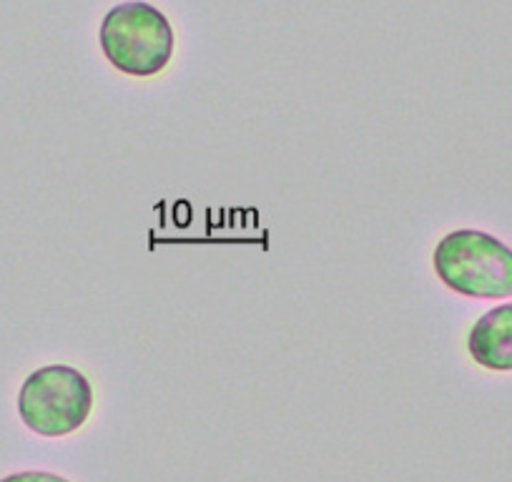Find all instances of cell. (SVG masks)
I'll list each match as a JSON object with an SVG mask.
<instances>
[{"label": "cell", "mask_w": 512, "mask_h": 482, "mask_svg": "<svg viewBox=\"0 0 512 482\" xmlns=\"http://www.w3.org/2000/svg\"><path fill=\"white\" fill-rule=\"evenodd\" d=\"M98 43L116 71L131 78H154L174 61L176 33L156 6L126 0L103 16Z\"/></svg>", "instance_id": "obj_1"}, {"label": "cell", "mask_w": 512, "mask_h": 482, "mask_svg": "<svg viewBox=\"0 0 512 482\" xmlns=\"http://www.w3.org/2000/svg\"><path fill=\"white\" fill-rule=\"evenodd\" d=\"M437 279L470 299L512 297V249L480 229H457L442 236L432 252Z\"/></svg>", "instance_id": "obj_2"}, {"label": "cell", "mask_w": 512, "mask_h": 482, "mask_svg": "<svg viewBox=\"0 0 512 482\" xmlns=\"http://www.w3.org/2000/svg\"><path fill=\"white\" fill-rule=\"evenodd\" d=\"M93 385L81 370L46 365L31 372L18 392V415L41 437H68L81 430L93 412Z\"/></svg>", "instance_id": "obj_3"}, {"label": "cell", "mask_w": 512, "mask_h": 482, "mask_svg": "<svg viewBox=\"0 0 512 482\" xmlns=\"http://www.w3.org/2000/svg\"><path fill=\"white\" fill-rule=\"evenodd\" d=\"M472 362L490 372H512V302L497 304L467 334Z\"/></svg>", "instance_id": "obj_4"}, {"label": "cell", "mask_w": 512, "mask_h": 482, "mask_svg": "<svg viewBox=\"0 0 512 482\" xmlns=\"http://www.w3.org/2000/svg\"><path fill=\"white\" fill-rule=\"evenodd\" d=\"M0 482H71V480L63 475H56V472L23 470V472H13V475L0 477Z\"/></svg>", "instance_id": "obj_5"}]
</instances>
